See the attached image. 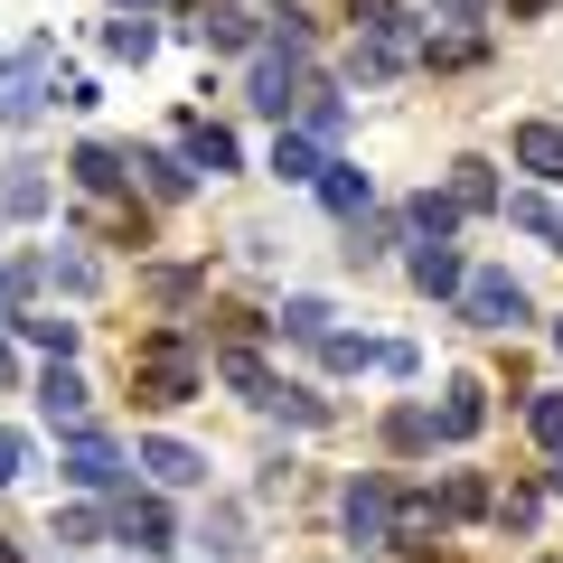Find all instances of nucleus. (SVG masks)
Wrapping results in <instances>:
<instances>
[{"label": "nucleus", "mask_w": 563, "mask_h": 563, "mask_svg": "<svg viewBox=\"0 0 563 563\" xmlns=\"http://www.w3.org/2000/svg\"><path fill=\"white\" fill-rule=\"evenodd\" d=\"M122 366H132V395L141 404H188L207 385V366H198V347H188V339H141Z\"/></svg>", "instance_id": "f257e3e1"}, {"label": "nucleus", "mask_w": 563, "mask_h": 563, "mask_svg": "<svg viewBox=\"0 0 563 563\" xmlns=\"http://www.w3.org/2000/svg\"><path fill=\"white\" fill-rule=\"evenodd\" d=\"M57 47H20V57H0V122H29L47 95H57Z\"/></svg>", "instance_id": "f03ea898"}, {"label": "nucleus", "mask_w": 563, "mask_h": 563, "mask_svg": "<svg viewBox=\"0 0 563 563\" xmlns=\"http://www.w3.org/2000/svg\"><path fill=\"white\" fill-rule=\"evenodd\" d=\"M254 113H273V122L301 113V57H291V47H282V57H254Z\"/></svg>", "instance_id": "7ed1b4c3"}, {"label": "nucleus", "mask_w": 563, "mask_h": 563, "mask_svg": "<svg viewBox=\"0 0 563 563\" xmlns=\"http://www.w3.org/2000/svg\"><path fill=\"white\" fill-rule=\"evenodd\" d=\"M461 301H470V320H479V329H517V320H526V291H517L507 273H470Z\"/></svg>", "instance_id": "20e7f679"}, {"label": "nucleus", "mask_w": 563, "mask_h": 563, "mask_svg": "<svg viewBox=\"0 0 563 563\" xmlns=\"http://www.w3.org/2000/svg\"><path fill=\"white\" fill-rule=\"evenodd\" d=\"M442 507L432 498H395V526H385V544H395V554H432V544H442Z\"/></svg>", "instance_id": "39448f33"}, {"label": "nucleus", "mask_w": 563, "mask_h": 563, "mask_svg": "<svg viewBox=\"0 0 563 563\" xmlns=\"http://www.w3.org/2000/svg\"><path fill=\"white\" fill-rule=\"evenodd\" d=\"M66 479H76V488H113L122 479V451L103 442V432H66Z\"/></svg>", "instance_id": "423d86ee"}, {"label": "nucleus", "mask_w": 563, "mask_h": 563, "mask_svg": "<svg viewBox=\"0 0 563 563\" xmlns=\"http://www.w3.org/2000/svg\"><path fill=\"white\" fill-rule=\"evenodd\" d=\"M385 526H395V488H385V479H357V488H347V536H357V544H385Z\"/></svg>", "instance_id": "0eeeda50"}, {"label": "nucleus", "mask_w": 563, "mask_h": 563, "mask_svg": "<svg viewBox=\"0 0 563 563\" xmlns=\"http://www.w3.org/2000/svg\"><path fill=\"white\" fill-rule=\"evenodd\" d=\"M141 470H151L161 488H198V479H207V461H198L188 442H169V432H161V442H141Z\"/></svg>", "instance_id": "6e6552de"}, {"label": "nucleus", "mask_w": 563, "mask_h": 563, "mask_svg": "<svg viewBox=\"0 0 563 563\" xmlns=\"http://www.w3.org/2000/svg\"><path fill=\"white\" fill-rule=\"evenodd\" d=\"M38 404H47V422H66V432H85V376H76V366H47V376H38Z\"/></svg>", "instance_id": "1a4fd4ad"}, {"label": "nucleus", "mask_w": 563, "mask_h": 563, "mask_svg": "<svg viewBox=\"0 0 563 563\" xmlns=\"http://www.w3.org/2000/svg\"><path fill=\"white\" fill-rule=\"evenodd\" d=\"M198 38L207 47H254V10H235V0H198Z\"/></svg>", "instance_id": "9d476101"}, {"label": "nucleus", "mask_w": 563, "mask_h": 563, "mask_svg": "<svg viewBox=\"0 0 563 563\" xmlns=\"http://www.w3.org/2000/svg\"><path fill=\"white\" fill-rule=\"evenodd\" d=\"M498 207H507V225H526V235H544V244L563 254V207H554V198H536V188H517V198H498Z\"/></svg>", "instance_id": "9b49d317"}, {"label": "nucleus", "mask_w": 563, "mask_h": 563, "mask_svg": "<svg viewBox=\"0 0 563 563\" xmlns=\"http://www.w3.org/2000/svg\"><path fill=\"white\" fill-rule=\"evenodd\" d=\"M479 422H488V404H479V385H451V404H442V413H432V432H442V442H470V432H479Z\"/></svg>", "instance_id": "f8f14e48"}, {"label": "nucleus", "mask_w": 563, "mask_h": 563, "mask_svg": "<svg viewBox=\"0 0 563 563\" xmlns=\"http://www.w3.org/2000/svg\"><path fill=\"white\" fill-rule=\"evenodd\" d=\"M451 207H461V217H488V207H498V179H488V161H451Z\"/></svg>", "instance_id": "ddd939ff"}, {"label": "nucleus", "mask_w": 563, "mask_h": 563, "mask_svg": "<svg viewBox=\"0 0 563 563\" xmlns=\"http://www.w3.org/2000/svg\"><path fill=\"white\" fill-rule=\"evenodd\" d=\"M404 225H413L422 244H451V225H461V207H451V188H442V198H432V188H422V198L404 207Z\"/></svg>", "instance_id": "4468645a"}, {"label": "nucleus", "mask_w": 563, "mask_h": 563, "mask_svg": "<svg viewBox=\"0 0 563 563\" xmlns=\"http://www.w3.org/2000/svg\"><path fill=\"white\" fill-rule=\"evenodd\" d=\"M517 161L536 169V179H563V132H554V122H526V132H517Z\"/></svg>", "instance_id": "2eb2a0df"}, {"label": "nucleus", "mask_w": 563, "mask_h": 563, "mask_svg": "<svg viewBox=\"0 0 563 563\" xmlns=\"http://www.w3.org/2000/svg\"><path fill=\"white\" fill-rule=\"evenodd\" d=\"M320 198L339 207V217H366V169H347V161H320Z\"/></svg>", "instance_id": "dca6fc26"}, {"label": "nucleus", "mask_w": 563, "mask_h": 563, "mask_svg": "<svg viewBox=\"0 0 563 563\" xmlns=\"http://www.w3.org/2000/svg\"><path fill=\"white\" fill-rule=\"evenodd\" d=\"M179 151H188V169H235V141H225L217 122H188V132H179Z\"/></svg>", "instance_id": "f3484780"}, {"label": "nucleus", "mask_w": 563, "mask_h": 563, "mask_svg": "<svg viewBox=\"0 0 563 563\" xmlns=\"http://www.w3.org/2000/svg\"><path fill=\"white\" fill-rule=\"evenodd\" d=\"M413 282H422V291H461V254H451V244H413Z\"/></svg>", "instance_id": "a211bd4d"}, {"label": "nucleus", "mask_w": 563, "mask_h": 563, "mask_svg": "<svg viewBox=\"0 0 563 563\" xmlns=\"http://www.w3.org/2000/svg\"><path fill=\"white\" fill-rule=\"evenodd\" d=\"M225 385H235V395H254V404H273L282 385H273V366L254 357V347H225Z\"/></svg>", "instance_id": "6ab92c4d"}, {"label": "nucleus", "mask_w": 563, "mask_h": 563, "mask_svg": "<svg viewBox=\"0 0 563 563\" xmlns=\"http://www.w3.org/2000/svg\"><path fill=\"white\" fill-rule=\"evenodd\" d=\"M122 536L132 544H169V507L161 498H122Z\"/></svg>", "instance_id": "aec40b11"}, {"label": "nucleus", "mask_w": 563, "mask_h": 563, "mask_svg": "<svg viewBox=\"0 0 563 563\" xmlns=\"http://www.w3.org/2000/svg\"><path fill=\"white\" fill-rule=\"evenodd\" d=\"M141 179H151V198H188V161H169V151H141Z\"/></svg>", "instance_id": "412c9836"}, {"label": "nucleus", "mask_w": 563, "mask_h": 563, "mask_svg": "<svg viewBox=\"0 0 563 563\" xmlns=\"http://www.w3.org/2000/svg\"><path fill=\"white\" fill-rule=\"evenodd\" d=\"M0 207H10V217H38V207H47V179H38V169H10V179H0Z\"/></svg>", "instance_id": "4be33fe9"}, {"label": "nucleus", "mask_w": 563, "mask_h": 563, "mask_svg": "<svg viewBox=\"0 0 563 563\" xmlns=\"http://www.w3.org/2000/svg\"><path fill=\"white\" fill-rule=\"evenodd\" d=\"M103 47H113V57H151V47H161V29H151V20H113V29H103Z\"/></svg>", "instance_id": "5701e85b"}, {"label": "nucleus", "mask_w": 563, "mask_h": 563, "mask_svg": "<svg viewBox=\"0 0 563 563\" xmlns=\"http://www.w3.org/2000/svg\"><path fill=\"white\" fill-rule=\"evenodd\" d=\"M76 179H85V188H122V151L85 141V151H76Z\"/></svg>", "instance_id": "b1692460"}, {"label": "nucleus", "mask_w": 563, "mask_h": 563, "mask_svg": "<svg viewBox=\"0 0 563 563\" xmlns=\"http://www.w3.org/2000/svg\"><path fill=\"white\" fill-rule=\"evenodd\" d=\"M488 507H498V498H488V479H470V470L442 488V517H488Z\"/></svg>", "instance_id": "393cba45"}, {"label": "nucleus", "mask_w": 563, "mask_h": 563, "mask_svg": "<svg viewBox=\"0 0 563 563\" xmlns=\"http://www.w3.org/2000/svg\"><path fill=\"white\" fill-rule=\"evenodd\" d=\"M320 357L347 376V366H385V347H376V339H339V329H329V339H320Z\"/></svg>", "instance_id": "a878e982"}, {"label": "nucleus", "mask_w": 563, "mask_h": 563, "mask_svg": "<svg viewBox=\"0 0 563 563\" xmlns=\"http://www.w3.org/2000/svg\"><path fill=\"white\" fill-rule=\"evenodd\" d=\"M385 442H395V451H422V442H442V432H432V413L404 404V413H385Z\"/></svg>", "instance_id": "bb28decb"}, {"label": "nucleus", "mask_w": 563, "mask_h": 563, "mask_svg": "<svg viewBox=\"0 0 563 563\" xmlns=\"http://www.w3.org/2000/svg\"><path fill=\"white\" fill-rule=\"evenodd\" d=\"M301 122H310V141H339V132H347V103H339V95H310Z\"/></svg>", "instance_id": "cd10ccee"}, {"label": "nucleus", "mask_w": 563, "mask_h": 563, "mask_svg": "<svg viewBox=\"0 0 563 563\" xmlns=\"http://www.w3.org/2000/svg\"><path fill=\"white\" fill-rule=\"evenodd\" d=\"M282 329L291 339H329V301H282Z\"/></svg>", "instance_id": "c85d7f7f"}, {"label": "nucleus", "mask_w": 563, "mask_h": 563, "mask_svg": "<svg viewBox=\"0 0 563 563\" xmlns=\"http://www.w3.org/2000/svg\"><path fill=\"white\" fill-rule=\"evenodd\" d=\"M273 169L282 179H320V151H310V141H273Z\"/></svg>", "instance_id": "c756f323"}, {"label": "nucleus", "mask_w": 563, "mask_h": 563, "mask_svg": "<svg viewBox=\"0 0 563 563\" xmlns=\"http://www.w3.org/2000/svg\"><path fill=\"white\" fill-rule=\"evenodd\" d=\"M536 488H507V498H498V526H507V536H526V526H536Z\"/></svg>", "instance_id": "7c9ffc66"}, {"label": "nucleus", "mask_w": 563, "mask_h": 563, "mask_svg": "<svg viewBox=\"0 0 563 563\" xmlns=\"http://www.w3.org/2000/svg\"><path fill=\"white\" fill-rule=\"evenodd\" d=\"M526 422H536V442L563 451V395H536V404H526Z\"/></svg>", "instance_id": "2f4dec72"}, {"label": "nucleus", "mask_w": 563, "mask_h": 563, "mask_svg": "<svg viewBox=\"0 0 563 563\" xmlns=\"http://www.w3.org/2000/svg\"><path fill=\"white\" fill-rule=\"evenodd\" d=\"M29 329V339H38V347H57V357H66V347H76V320H47V310H38V320H20Z\"/></svg>", "instance_id": "473e14b6"}, {"label": "nucleus", "mask_w": 563, "mask_h": 563, "mask_svg": "<svg viewBox=\"0 0 563 563\" xmlns=\"http://www.w3.org/2000/svg\"><path fill=\"white\" fill-rule=\"evenodd\" d=\"M47 273H57L66 291H95V263H85V254H47Z\"/></svg>", "instance_id": "72a5a7b5"}, {"label": "nucleus", "mask_w": 563, "mask_h": 563, "mask_svg": "<svg viewBox=\"0 0 563 563\" xmlns=\"http://www.w3.org/2000/svg\"><path fill=\"white\" fill-rule=\"evenodd\" d=\"M95 526H103L95 507H76V517H57V544H95Z\"/></svg>", "instance_id": "f704fd0d"}, {"label": "nucleus", "mask_w": 563, "mask_h": 563, "mask_svg": "<svg viewBox=\"0 0 563 563\" xmlns=\"http://www.w3.org/2000/svg\"><path fill=\"white\" fill-rule=\"evenodd\" d=\"M20 479V432H0V488Z\"/></svg>", "instance_id": "c9c22d12"}, {"label": "nucleus", "mask_w": 563, "mask_h": 563, "mask_svg": "<svg viewBox=\"0 0 563 563\" xmlns=\"http://www.w3.org/2000/svg\"><path fill=\"white\" fill-rule=\"evenodd\" d=\"M544 10H554V0H507V20H544Z\"/></svg>", "instance_id": "e433bc0d"}, {"label": "nucleus", "mask_w": 563, "mask_h": 563, "mask_svg": "<svg viewBox=\"0 0 563 563\" xmlns=\"http://www.w3.org/2000/svg\"><path fill=\"white\" fill-rule=\"evenodd\" d=\"M432 10H442V20H470V10H479V0H432Z\"/></svg>", "instance_id": "4c0bfd02"}, {"label": "nucleus", "mask_w": 563, "mask_h": 563, "mask_svg": "<svg viewBox=\"0 0 563 563\" xmlns=\"http://www.w3.org/2000/svg\"><path fill=\"white\" fill-rule=\"evenodd\" d=\"M554 498H563V461H554Z\"/></svg>", "instance_id": "58836bf2"}, {"label": "nucleus", "mask_w": 563, "mask_h": 563, "mask_svg": "<svg viewBox=\"0 0 563 563\" xmlns=\"http://www.w3.org/2000/svg\"><path fill=\"white\" fill-rule=\"evenodd\" d=\"M0 563H20V554H10V544H0Z\"/></svg>", "instance_id": "ea45409f"}, {"label": "nucleus", "mask_w": 563, "mask_h": 563, "mask_svg": "<svg viewBox=\"0 0 563 563\" xmlns=\"http://www.w3.org/2000/svg\"><path fill=\"white\" fill-rule=\"evenodd\" d=\"M554 339H563V329H554Z\"/></svg>", "instance_id": "a19ab883"}]
</instances>
